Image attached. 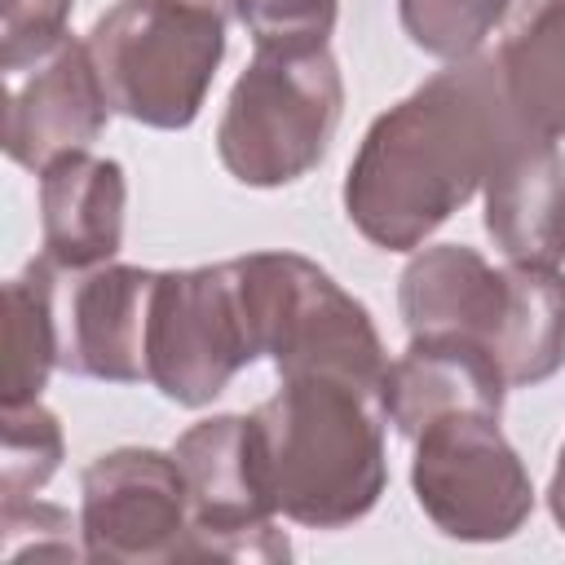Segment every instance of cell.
<instances>
[{
	"instance_id": "1",
	"label": "cell",
	"mask_w": 565,
	"mask_h": 565,
	"mask_svg": "<svg viewBox=\"0 0 565 565\" xmlns=\"http://www.w3.org/2000/svg\"><path fill=\"white\" fill-rule=\"evenodd\" d=\"M521 132L530 128L516 119L494 57L450 62L366 128L344 177L353 230L384 252H419Z\"/></svg>"
},
{
	"instance_id": "2",
	"label": "cell",
	"mask_w": 565,
	"mask_h": 565,
	"mask_svg": "<svg viewBox=\"0 0 565 565\" xmlns=\"http://www.w3.org/2000/svg\"><path fill=\"white\" fill-rule=\"evenodd\" d=\"M247 441L274 516L309 530L362 521L388 486L380 393L335 375H287L247 415Z\"/></svg>"
},
{
	"instance_id": "3",
	"label": "cell",
	"mask_w": 565,
	"mask_h": 565,
	"mask_svg": "<svg viewBox=\"0 0 565 565\" xmlns=\"http://www.w3.org/2000/svg\"><path fill=\"white\" fill-rule=\"evenodd\" d=\"M110 110L146 128H190L225 57V18L207 0H119L88 31Z\"/></svg>"
},
{
	"instance_id": "4",
	"label": "cell",
	"mask_w": 565,
	"mask_h": 565,
	"mask_svg": "<svg viewBox=\"0 0 565 565\" xmlns=\"http://www.w3.org/2000/svg\"><path fill=\"white\" fill-rule=\"evenodd\" d=\"M340 115L344 79L327 44L256 49L252 66L230 88L216 128V154L243 185H291L322 163Z\"/></svg>"
},
{
	"instance_id": "5",
	"label": "cell",
	"mask_w": 565,
	"mask_h": 565,
	"mask_svg": "<svg viewBox=\"0 0 565 565\" xmlns=\"http://www.w3.org/2000/svg\"><path fill=\"white\" fill-rule=\"evenodd\" d=\"M243 305L260 358L287 375H335L380 393L388 358L371 313L313 260L296 252L238 256Z\"/></svg>"
},
{
	"instance_id": "6",
	"label": "cell",
	"mask_w": 565,
	"mask_h": 565,
	"mask_svg": "<svg viewBox=\"0 0 565 565\" xmlns=\"http://www.w3.org/2000/svg\"><path fill=\"white\" fill-rule=\"evenodd\" d=\"M260 358L243 305L238 265L163 269L154 278L146 366L150 384L177 406H207L225 384Z\"/></svg>"
},
{
	"instance_id": "7",
	"label": "cell",
	"mask_w": 565,
	"mask_h": 565,
	"mask_svg": "<svg viewBox=\"0 0 565 565\" xmlns=\"http://www.w3.org/2000/svg\"><path fill=\"white\" fill-rule=\"evenodd\" d=\"M411 490L459 543H503L534 512V481L494 415H446L415 437Z\"/></svg>"
},
{
	"instance_id": "8",
	"label": "cell",
	"mask_w": 565,
	"mask_h": 565,
	"mask_svg": "<svg viewBox=\"0 0 565 565\" xmlns=\"http://www.w3.org/2000/svg\"><path fill=\"white\" fill-rule=\"evenodd\" d=\"M190 490V534L181 561H287L291 543L274 525L260 494L247 415H212L185 428L172 446Z\"/></svg>"
},
{
	"instance_id": "9",
	"label": "cell",
	"mask_w": 565,
	"mask_h": 565,
	"mask_svg": "<svg viewBox=\"0 0 565 565\" xmlns=\"http://www.w3.org/2000/svg\"><path fill=\"white\" fill-rule=\"evenodd\" d=\"M79 539L88 561L163 565L181 561L190 490L172 450L119 446L97 455L79 481Z\"/></svg>"
},
{
	"instance_id": "10",
	"label": "cell",
	"mask_w": 565,
	"mask_h": 565,
	"mask_svg": "<svg viewBox=\"0 0 565 565\" xmlns=\"http://www.w3.org/2000/svg\"><path fill=\"white\" fill-rule=\"evenodd\" d=\"M4 79V150L18 168L44 172L57 154L88 150L110 119V102L88 57V44L71 31L35 57L9 66Z\"/></svg>"
},
{
	"instance_id": "11",
	"label": "cell",
	"mask_w": 565,
	"mask_h": 565,
	"mask_svg": "<svg viewBox=\"0 0 565 565\" xmlns=\"http://www.w3.org/2000/svg\"><path fill=\"white\" fill-rule=\"evenodd\" d=\"M397 309L411 335H459L494 358L512 309V278L508 269H494L477 247H419L402 269Z\"/></svg>"
},
{
	"instance_id": "12",
	"label": "cell",
	"mask_w": 565,
	"mask_h": 565,
	"mask_svg": "<svg viewBox=\"0 0 565 565\" xmlns=\"http://www.w3.org/2000/svg\"><path fill=\"white\" fill-rule=\"evenodd\" d=\"M154 269L97 265L71 291V318L62 331V366L84 380L137 384L150 380L146 331L154 300Z\"/></svg>"
},
{
	"instance_id": "13",
	"label": "cell",
	"mask_w": 565,
	"mask_h": 565,
	"mask_svg": "<svg viewBox=\"0 0 565 565\" xmlns=\"http://www.w3.org/2000/svg\"><path fill=\"white\" fill-rule=\"evenodd\" d=\"M503 371L499 362L459 335H411L406 353L388 362L380 384L384 419L402 437H419L446 415H494L503 411Z\"/></svg>"
},
{
	"instance_id": "14",
	"label": "cell",
	"mask_w": 565,
	"mask_h": 565,
	"mask_svg": "<svg viewBox=\"0 0 565 565\" xmlns=\"http://www.w3.org/2000/svg\"><path fill=\"white\" fill-rule=\"evenodd\" d=\"M486 234L508 260H565V154L539 132H521L486 177Z\"/></svg>"
},
{
	"instance_id": "15",
	"label": "cell",
	"mask_w": 565,
	"mask_h": 565,
	"mask_svg": "<svg viewBox=\"0 0 565 565\" xmlns=\"http://www.w3.org/2000/svg\"><path fill=\"white\" fill-rule=\"evenodd\" d=\"M128 177L115 159L71 150L40 172V230L44 256L57 269H97L124 243Z\"/></svg>"
},
{
	"instance_id": "16",
	"label": "cell",
	"mask_w": 565,
	"mask_h": 565,
	"mask_svg": "<svg viewBox=\"0 0 565 565\" xmlns=\"http://www.w3.org/2000/svg\"><path fill=\"white\" fill-rule=\"evenodd\" d=\"M516 119L547 137H565V0H521L494 53Z\"/></svg>"
},
{
	"instance_id": "17",
	"label": "cell",
	"mask_w": 565,
	"mask_h": 565,
	"mask_svg": "<svg viewBox=\"0 0 565 565\" xmlns=\"http://www.w3.org/2000/svg\"><path fill=\"white\" fill-rule=\"evenodd\" d=\"M512 309L494 349L508 388L543 384L565 366V274L556 265H508Z\"/></svg>"
},
{
	"instance_id": "18",
	"label": "cell",
	"mask_w": 565,
	"mask_h": 565,
	"mask_svg": "<svg viewBox=\"0 0 565 565\" xmlns=\"http://www.w3.org/2000/svg\"><path fill=\"white\" fill-rule=\"evenodd\" d=\"M53 260H31L4 287V406L40 402L53 366L62 362V331L53 318Z\"/></svg>"
},
{
	"instance_id": "19",
	"label": "cell",
	"mask_w": 565,
	"mask_h": 565,
	"mask_svg": "<svg viewBox=\"0 0 565 565\" xmlns=\"http://www.w3.org/2000/svg\"><path fill=\"white\" fill-rule=\"evenodd\" d=\"M508 9L512 0H397L411 44L446 62L472 57L486 35L508 18Z\"/></svg>"
},
{
	"instance_id": "20",
	"label": "cell",
	"mask_w": 565,
	"mask_h": 565,
	"mask_svg": "<svg viewBox=\"0 0 565 565\" xmlns=\"http://www.w3.org/2000/svg\"><path fill=\"white\" fill-rule=\"evenodd\" d=\"M62 468V424L49 406H4L0 424V499L35 494Z\"/></svg>"
},
{
	"instance_id": "21",
	"label": "cell",
	"mask_w": 565,
	"mask_h": 565,
	"mask_svg": "<svg viewBox=\"0 0 565 565\" xmlns=\"http://www.w3.org/2000/svg\"><path fill=\"white\" fill-rule=\"evenodd\" d=\"M71 512L26 494V499H0V552L9 565L22 561H88L84 543H75Z\"/></svg>"
},
{
	"instance_id": "22",
	"label": "cell",
	"mask_w": 565,
	"mask_h": 565,
	"mask_svg": "<svg viewBox=\"0 0 565 565\" xmlns=\"http://www.w3.org/2000/svg\"><path fill=\"white\" fill-rule=\"evenodd\" d=\"M256 49H318L335 31L340 0H230Z\"/></svg>"
},
{
	"instance_id": "23",
	"label": "cell",
	"mask_w": 565,
	"mask_h": 565,
	"mask_svg": "<svg viewBox=\"0 0 565 565\" xmlns=\"http://www.w3.org/2000/svg\"><path fill=\"white\" fill-rule=\"evenodd\" d=\"M75 0H4V18H0V66H18L26 57H35L40 49H49L53 40L66 35V18H71Z\"/></svg>"
},
{
	"instance_id": "24",
	"label": "cell",
	"mask_w": 565,
	"mask_h": 565,
	"mask_svg": "<svg viewBox=\"0 0 565 565\" xmlns=\"http://www.w3.org/2000/svg\"><path fill=\"white\" fill-rule=\"evenodd\" d=\"M547 508H552V521L565 530V446H561L556 468H552V481H547Z\"/></svg>"
}]
</instances>
